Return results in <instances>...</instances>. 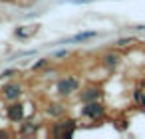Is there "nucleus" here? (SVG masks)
Instances as JSON below:
<instances>
[{"instance_id":"nucleus-17","label":"nucleus","mask_w":145,"mask_h":139,"mask_svg":"<svg viewBox=\"0 0 145 139\" xmlns=\"http://www.w3.org/2000/svg\"><path fill=\"white\" fill-rule=\"evenodd\" d=\"M64 56H68V52H66V50H62V52H58V54H56V58H64Z\"/></svg>"},{"instance_id":"nucleus-18","label":"nucleus","mask_w":145,"mask_h":139,"mask_svg":"<svg viewBox=\"0 0 145 139\" xmlns=\"http://www.w3.org/2000/svg\"><path fill=\"white\" fill-rule=\"evenodd\" d=\"M0 137H10V133H8V131H4V129H0Z\"/></svg>"},{"instance_id":"nucleus-15","label":"nucleus","mask_w":145,"mask_h":139,"mask_svg":"<svg viewBox=\"0 0 145 139\" xmlns=\"http://www.w3.org/2000/svg\"><path fill=\"white\" fill-rule=\"evenodd\" d=\"M127 44H131V38H121V40H117V46H127Z\"/></svg>"},{"instance_id":"nucleus-3","label":"nucleus","mask_w":145,"mask_h":139,"mask_svg":"<svg viewBox=\"0 0 145 139\" xmlns=\"http://www.w3.org/2000/svg\"><path fill=\"white\" fill-rule=\"evenodd\" d=\"M56 89H58V95L60 97H68V95H72V93H76L80 89V82L76 78H72V76H66V78H62L58 82Z\"/></svg>"},{"instance_id":"nucleus-4","label":"nucleus","mask_w":145,"mask_h":139,"mask_svg":"<svg viewBox=\"0 0 145 139\" xmlns=\"http://www.w3.org/2000/svg\"><path fill=\"white\" fill-rule=\"evenodd\" d=\"M0 93H2V97L6 99V101H16L20 95H22V85L18 84V82H6V84H2V87H0Z\"/></svg>"},{"instance_id":"nucleus-1","label":"nucleus","mask_w":145,"mask_h":139,"mask_svg":"<svg viewBox=\"0 0 145 139\" xmlns=\"http://www.w3.org/2000/svg\"><path fill=\"white\" fill-rule=\"evenodd\" d=\"M50 133L54 137H72L76 133V121L74 119H62L50 127Z\"/></svg>"},{"instance_id":"nucleus-7","label":"nucleus","mask_w":145,"mask_h":139,"mask_svg":"<svg viewBox=\"0 0 145 139\" xmlns=\"http://www.w3.org/2000/svg\"><path fill=\"white\" fill-rule=\"evenodd\" d=\"M64 113H66V107L62 103H48V107H46V115H50L54 119H60Z\"/></svg>"},{"instance_id":"nucleus-5","label":"nucleus","mask_w":145,"mask_h":139,"mask_svg":"<svg viewBox=\"0 0 145 139\" xmlns=\"http://www.w3.org/2000/svg\"><path fill=\"white\" fill-rule=\"evenodd\" d=\"M103 97V89L99 85H88L86 89L80 91V101L82 103H89V101H97Z\"/></svg>"},{"instance_id":"nucleus-8","label":"nucleus","mask_w":145,"mask_h":139,"mask_svg":"<svg viewBox=\"0 0 145 139\" xmlns=\"http://www.w3.org/2000/svg\"><path fill=\"white\" fill-rule=\"evenodd\" d=\"M119 62H121L119 54H113V52H109V54H105V56L101 58V64H103L105 68H109V70L117 68V66H119Z\"/></svg>"},{"instance_id":"nucleus-11","label":"nucleus","mask_w":145,"mask_h":139,"mask_svg":"<svg viewBox=\"0 0 145 139\" xmlns=\"http://www.w3.org/2000/svg\"><path fill=\"white\" fill-rule=\"evenodd\" d=\"M36 30H38L36 26H34L32 30H28V32H24L22 28H18V30H16V36H18V38H28V36H32V34H36Z\"/></svg>"},{"instance_id":"nucleus-13","label":"nucleus","mask_w":145,"mask_h":139,"mask_svg":"<svg viewBox=\"0 0 145 139\" xmlns=\"http://www.w3.org/2000/svg\"><path fill=\"white\" fill-rule=\"evenodd\" d=\"M48 62H50L48 58H40V60H38V62H36V64L32 66V70H40V68H44V66H46Z\"/></svg>"},{"instance_id":"nucleus-9","label":"nucleus","mask_w":145,"mask_h":139,"mask_svg":"<svg viewBox=\"0 0 145 139\" xmlns=\"http://www.w3.org/2000/svg\"><path fill=\"white\" fill-rule=\"evenodd\" d=\"M95 36H97V32H80L72 38V42H86V40H91Z\"/></svg>"},{"instance_id":"nucleus-12","label":"nucleus","mask_w":145,"mask_h":139,"mask_svg":"<svg viewBox=\"0 0 145 139\" xmlns=\"http://www.w3.org/2000/svg\"><path fill=\"white\" fill-rule=\"evenodd\" d=\"M14 76H18V70H6V72H2V74H0V80H12Z\"/></svg>"},{"instance_id":"nucleus-10","label":"nucleus","mask_w":145,"mask_h":139,"mask_svg":"<svg viewBox=\"0 0 145 139\" xmlns=\"http://www.w3.org/2000/svg\"><path fill=\"white\" fill-rule=\"evenodd\" d=\"M36 131H38V123H34V121H28V123L22 125V133H24V135H32V133H36Z\"/></svg>"},{"instance_id":"nucleus-6","label":"nucleus","mask_w":145,"mask_h":139,"mask_svg":"<svg viewBox=\"0 0 145 139\" xmlns=\"http://www.w3.org/2000/svg\"><path fill=\"white\" fill-rule=\"evenodd\" d=\"M6 115L12 123H20L24 121V105L20 101H10V105L6 107Z\"/></svg>"},{"instance_id":"nucleus-14","label":"nucleus","mask_w":145,"mask_h":139,"mask_svg":"<svg viewBox=\"0 0 145 139\" xmlns=\"http://www.w3.org/2000/svg\"><path fill=\"white\" fill-rule=\"evenodd\" d=\"M135 99H137L139 103H145V97H143V93H141V89H135Z\"/></svg>"},{"instance_id":"nucleus-16","label":"nucleus","mask_w":145,"mask_h":139,"mask_svg":"<svg viewBox=\"0 0 145 139\" xmlns=\"http://www.w3.org/2000/svg\"><path fill=\"white\" fill-rule=\"evenodd\" d=\"M117 123H119V125H117V127H119V129H125V127H127V125H125V123H127V121H125V119H121V121H117Z\"/></svg>"},{"instance_id":"nucleus-2","label":"nucleus","mask_w":145,"mask_h":139,"mask_svg":"<svg viewBox=\"0 0 145 139\" xmlns=\"http://www.w3.org/2000/svg\"><path fill=\"white\" fill-rule=\"evenodd\" d=\"M82 115L88 117V119L97 121V119H101V117L105 115V105L101 103V99H97V101H89V103H84V107H82Z\"/></svg>"}]
</instances>
